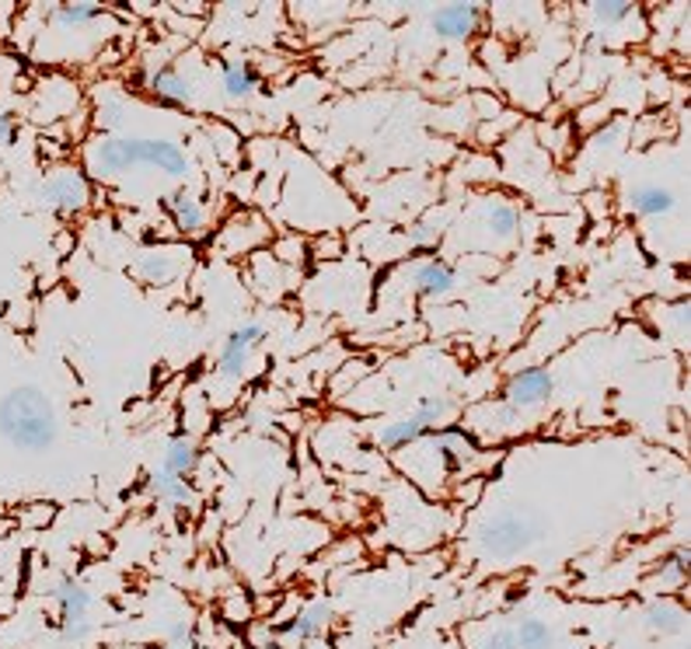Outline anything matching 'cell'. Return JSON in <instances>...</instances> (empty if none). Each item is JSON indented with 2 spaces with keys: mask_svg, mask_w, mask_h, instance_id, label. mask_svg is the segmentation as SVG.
Segmentation results:
<instances>
[{
  "mask_svg": "<svg viewBox=\"0 0 691 649\" xmlns=\"http://www.w3.org/2000/svg\"><path fill=\"white\" fill-rule=\"evenodd\" d=\"M266 339V325L262 322H242L231 336L221 342V353H217V371L221 377H242L248 371L251 357Z\"/></svg>",
  "mask_w": 691,
  "mask_h": 649,
  "instance_id": "obj_7",
  "label": "cell"
},
{
  "mask_svg": "<svg viewBox=\"0 0 691 649\" xmlns=\"http://www.w3.org/2000/svg\"><path fill=\"white\" fill-rule=\"evenodd\" d=\"M479 649H517L514 642V628H496L479 642Z\"/></svg>",
  "mask_w": 691,
  "mask_h": 649,
  "instance_id": "obj_25",
  "label": "cell"
},
{
  "mask_svg": "<svg viewBox=\"0 0 691 649\" xmlns=\"http://www.w3.org/2000/svg\"><path fill=\"white\" fill-rule=\"evenodd\" d=\"M482 18H485L482 4H447V8H436L430 14V25L441 39L465 42L482 28Z\"/></svg>",
  "mask_w": 691,
  "mask_h": 649,
  "instance_id": "obj_9",
  "label": "cell"
},
{
  "mask_svg": "<svg viewBox=\"0 0 691 649\" xmlns=\"http://www.w3.org/2000/svg\"><path fill=\"white\" fill-rule=\"evenodd\" d=\"M626 203L636 216H667L678 210V196L664 186H636Z\"/></svg>",
  "mask_w": 691,
  "mask_h": 649,
  "instance_id": "obj_16",
  "label": "cell"
},
{
  "mask_svg": "<svg viewBox=\"0 0 691 649\" xmlns=\"http://www.w3.org/2000/svg\"><path fill=\"white\" fill-rule=\"evenodd\" d=\"M168 213H172V224L182 230L185 238L207 235L210 216H207L203 199H199L196 192H189V189H175L172 196H168Z\"/></svg>",
  "mask_w": 691,
  "mask_h": 649,
  "instance_id": "obj_10",
  "label": "cell"
},
{
  "mask_svg": "<svg viewBox=\"0 0 691 649\" xmlns=\"http://www.w3.org/2000/svg\"><path fill=\"white\" fill-rule=\"evenodd\" d=\"M39 199H42L46 210H53L60 216H74V213H81L84 207H88L91 186H88V178H84V172L57 169V172L46 175L42 189H39Z\"/></svg>",
  "mask_w": 691,
  "mask_h": 649,
  "instance_id": "obj_6",
  "label": "cell"
},
{
  "mask_svg": "<svg viewBox=\"0 0 691 649\" xmlns=\"http://www.w3.org/2000/svg\"><path fill=\"white\" fill-rule=\"evenodd\" d=\"M514 642L517 649H555V632L542 619H525L514 628Z\"/></svg>",
  "mask_w": 691,
  "mask_h": 649,
  "instance_id": "obj_19",
  "label": "cell"
},
{
  "mask_svg": "<svg viewBox=\"0 0 691 649\" xmlns=\"http://www.w3.org/2000/svg\"><path fill=\"white\" fill-rule=\"evenodd\" d=\"M147 91L158 98L161 105L172 109H189L193 105V85L189 77H182L175 66H158L147 74Z\"/></svg>",
  "mask_w": 691,
  "mask_h": 649,
  "instance_id": "obj_12",
  "label": "cell"
},
{
  "mask_svg": "<svg viewBox=\"0 0 691 649\" xmlns=\"http://www.w3.org/2000/svg\"><path fill=\"white\" fill-rule=\"evenodd\" d=\"M412 283L423 297H447V294H454V287H458V265L441 259V255L427 259V262L416 265Z\"/></svg>",
  "mask_w": 691,
  "mask_h": 649,
  "instance_id": "obj_13",
  "label": "cell"
},
{
  "mask_svg": "<svg viewBox=\"0 0 691 649\" xmlns=\"http://www.w3.org/2000/svg\"><path fill=\"white\" fill-rule=\"evenodd\" d=\"M221 85H224V95L231 98V102H248V98L259 91L262 74H259L256 63L231 60V63H224V71H221Z\"/></svg>",
  "mask_w": 691,
  "mask_h": 649,
  "instance_id": "obj_15",
  "label": "cell"
},
{
  "mask_svg": "<svg viewBox=\"0 0 691 649\" xmlns=\"http://www.w3.org/2000/svg\"><path fill=\"white\" fill-rule=\"evenodd\" d=\"M147 486H150V492H155L158 503H168V507H189V503H196V492L189 486V478H175V475H168L161 469H150Z\"/></svg>",
  "mask_w": 691,
  "mask_h": 649,
  "instance_id": "obj_17",
  "label": "cell"
},
{
  "mask_svg": "<svg viewBox=\"0 0 691 649\" xmlns=\"http://www.w3.org/2000/svg\"><path fill=\"white\" fill-rule=\"evenodd\" d=\"M335 619V608L325 604V601H318V604H308L305 611H297V619H291L283 628H280V636L286 642H314V639H322L329 625Z\"/></svg>",
  "mask_w": 691,
  "mask_h": 649,
  "instance_id": "obj_11",
  "label": "cell"
},
{
  "mask_svg": "<svg viewBox=\"0 0 691 649\" xmlns=\"http://www.w3.org/2000/svg\"><path fill=\"white\" fill-rule=\"evenodd\" d=\"M129 169H158L172 178L189 175V158L178 143L158 137H102L84 151V172L91 178H115Z\"/></svg>",
  "mask_w": 691,
  "mask_h": 649,
  "instance_id": "obj_1",
  "label": "cell"
},
{
  "mask_svg": "<svg viewBox=\"0 0 691 649\" xmlns=\"http://www.w3.org/2000/svg\"><path fill=\"white\" fill-rule=\"evenodd\" d=\"M168 259H175L172 252H147L144 259H140V273L150 279V283H168L175 276V265H168Z\"/></svg>",
  "mask_w": 691,
  "mask_h": 649,
  "instance_id": "obj_23",
  "label": "cell"
},
{
  "mask_svg": "<svg viewBox=\"0 0 691 649\" xmlns=\"http://www.w3.org/2000/svg\"><path fill=\"white\" fill-rule=\"evenodd\" d=\"M590 14L601 25H621L636 14V4H629V0H604V4H590Z\"/></svg>",
  "mask_w": 691,
  "mask_h": 649,
  "instance_id": "obj_22",
  "label": "cell"
},
{
  "mask_svg": "<svg viewBox=\"0 0 691 649\" xmlns=\"http://www.w3.org/2000/svg\"><path fill=\"white\" fill-rule=\"evenodd\" d=\"M0 437L14 451L46 454L60 440V412L39 385H18L0 398Z\"/></svg>",
  "mask_w": 691,
  "mask_h": 649,
  "instance_id": "obj_2",
  "label": "cell"
},
{
  "mask_svg": "<svg viewBox=\"0 0 691 649\" xmlns=\"http://www.w3.org/2000/svg\"><path fill=\"white\" fill-rule=\"evenodd\" d=\"M485 224H489V230H496V235L510 238V235H517V227H520V210L514 203H503V199H499V203H489Z\"/></svg>",
  "mask_w": 691,
  "mask_h": 649,
  "instance_id": "obj_21",
  "label": "cell"
},
{
  "mask_svg": "<svg viewBox=\"0 0 691 649\" xmlns=\"http://www.w3.org/2000/svg\"><path fill=\"white\" fill-rule=\"evenodd\" d=\"M168 646H172V649H196V628H193V622H178L172 628V636H168Z\"/></svg>",
  "mask_w": 691,
  "mask_h": 649,
  "instance_id": "obj_24",
  "label": "cell"
},
{
  "mask_svg": "<svg viewBox=\"0 0 691 649\" xmlns=\"http://www.w3.org/2000/svg\"><path fill=\"white\" fill-rule=\"evenodd\" d=\"M436 241H441V230H433L430 224H419L409 230V245H416V248H430Z\"/></svg>",
  "mask_w": 691,
  "mask_h": 649,
  "instance_id": "obj_26",
  "label": "cell"
},
{
  "mask_svg": "<svg viewBox=\"0 0 691 649\" xmlns=\"http://www.w3.org/2000/svg\"><path fill=\"white\" fill-rule=\"evenodd\" d=\"M49 597H53L57 604V625H60V642L63 646H81L91 639V604L95 597L91 590L81 584V579L74 573H63L53 590H49Z\"/></svg>",
  "mask_w": 691,
  "mask_h": 649,
  "instance_id": "obj_4",
  "label": "cell"
},
{
  "mask_svg": "<svg viewBox=\"0 0 691 649\" xmlns=\"http://www.w3.org/2000/svg\"><path fill=\"white\" fill-rule=\"evenodd\" d=\"M552 388L555 380L545 367H528V371H517L510 380H507V405L510 412H528V409H538L545 405L552 398Z\"/></svg>",
  "mask_w": 691,
  "mask_h": 649,
  "instance_id": "obj_8",
  "label": "cell"
},
{
  "mask_svg": "<svg viewBox=\"0 0 691 649\" xmlns=\"http://www.w3.org/2000/svg\"><path fill=\"white\" fill-rule=\"evenodd\" d=\"M542 538V521L528 510H499L476 527V548L479 556L493 562H510L525 556L531 545Z\"/></svg>",
  "mask_w": 691,
  "mask_h": 649,
  "instance_id": "obj_3",
  "label": "cell"
},
{
  "mask_svg": "<svg viewBox=\"0 0 691 649\" xmlns=\"http://www.w3.org/2000/svg\"><path fill=\"white\" fill-rule=\"evenodd\" d=\"M646 625L650 632H661V636H678L684 628V611L670 601H653L646 608Z\"/></svg>",
  "mask_w": 691,
  "mask_h": 649,
  "instance_id": "obj_20",
  "label": "cell"
},
{
  "mask_svg": "<svg viewBox=\"0 0 691 649\" xmlns=\"http://www.w3.org/2000/svg\"><path fill=\"white\" fill-rule=\"evenodd\" d=\"M14 137H18V123H14V115L8 109H0V147H8Z\"/></svg>",
  "mask_w": 691,
  "mask_h": 649,
  "instance_id": "obj_27",
  "label": "cell"
},
{
  "mask_svg": "<svg viewBox=\"0 0 691 649\" xmlns=\"http://www.w3.org/2000/svg\"><path fill=\"white\" fill-rule=\"evenodd\" d=\"M451 412H454V405L447 398H423L409 415L392 420L387 426L378 429V447H384V451H406V447L423 440L427 433L441 429L451 420Z\"/></svg>",
  "mask_w": 691,
  "mask_h": 649,
  "instance_id": "obj_5",
  "label": "cell"
},
{
  "mask_svg": "<svg viewBox=\"0 0 691 649\" xmlns=\"http://www.w3.org/2000/svg\"><path fill=\"white\" fill-rule=\"evenodd\" d=\"M199 444L189 437V433H178V437L168 440L164 447V458L158 469L168 472V475H175V478H193V472L199 469Z\"/></svg>",
  "mask_w": 691,
  "mask_h": 649,
  "instance_id": "obj_14",
  "label": "cell"
},
{
  "mask_svg": "<svg viewBox=\"0 0 691 649\" xmlns=\"http://www.w3.org/2000/svg\"><path fill=\"white\" fill-rule=\"evenodd\" d=\"M98 18H102V4H88V0H81V4H57L49 11V22L60 28H81Z\"/></svg>",
  "mask_w": 691,
  "mask_h": 649,
  "instance_id": "obj_18",
  "label": "cell"
}]
</instances>
